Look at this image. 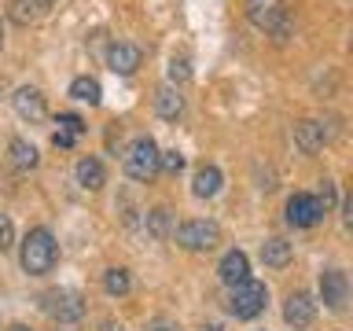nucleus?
Segmentation results:
<instances>
[{
    "mask_svg": "<svg viewBox=\"0 0 353 331\" xmlns=\"http://www.w3.org/2000/svg\"><path fill=\"white\" fill-rule=\"evenodd\" d=\"M129 287H132V280H129L125 269H107V272H103V291H107L110 298L129 294Z\"/></svg>",
    "mask_w": 353,
    "mask_h": 331,
    "instance_id": "obj_19",
    "label": "nucleus"
},
{
    "mask_svg": "<svg viewBox=\"0 0 353 331\" xmlns=\"http://www.w3.org/2000/svg\"><path fill=\"white\" fill-rule=\"evenodd\" d=\"M316 203H320V210H324V214H331V206H335V184H331V181H324V188H320V195H316Z\"/></svg>",
    "mask_w": 353,
    "mask_h": 331,
    "instance_id": "obj_24",
    "label": "nucleus"
},
{
    "mask_svg": "<svg viewBox=\"0 0 353 331\" xmlns=\"http://www.w3.org/2000/svg\"><path fill=\"white\" fill-rule=\"evenodd\" d=\"M11 162H15V170H33L37 166V148L33 143H26V140H11Z\"/></svg>",
    "mask_w": 353,
    "mask_h": 331,
    "instance_id": "obj_18",
    "label": "nucleus"
},
{
    "mask_svg": "<svg viewBox=\"0 0 353 331\" xmlns=\"http://www.w3.org/2000/svg\"><path fill=\"white\" fill-rule=\"evenodd\" d=\"M59 129L70 132V137H81V132H85V121L77 118V114H59Z\"/></svg>",
    "mask_w": 353,
    "mask_h": 331,
    "instance_id": "obj_23",
    "label": "nucleus"
},
{
    "mask_svg": "<svg viewBox=\"0 0 353 331\" xmlns=\"http://www.w3.org/2000/svg\"><path fill=\"white\" fill-rule=\"evenodd\" d=\"M203 331H221V328H217V324H206V328H203Z\"/></svg>",
    "mask_w": 353,
    "mask_h": 331,
    "instance_id": "obj_32",
    "label": "nucleus"
},
{
    "mask_svg": "<svg viewBox=\"0 0 353 331\" xmlns=\"http://www.w3.org/2000/svg\"><path fill=\"white\" fill-rule=\"evenodd\" d=\"M148 232H151L154 239H165V236H170V210H165V206H154L151 214H148Z\"/></svg>",
    "mask_w": 353,
    "mask_h": 331,
    "instance_id": "obj_21",
    "label": "nucleus"
},
{
    "mask_svg": "<svg viewBox=\"0 0 353 331\" xmlns=\"http://www.w3.org/2000/svg\"><path fill=\"white\" fill-rule=\"evenodd\" d=\"M11 243H15V228H11V221L0 214V250H8Z\"/></svg>",
    "mask_w": 353,
    "mask_h": 331,
    "instance_id": "obj_25",
    "label": "nucleus"
},
{
    "mask_svg": "<svg viewBox=\"0 0 353 331\" xmlns=\"http://www.w3.org/2000/svg\"><path fill=\"white\" fill-rule=\"evenodd\" d=\"M192 192L199 199H214L221 192V170H217V166H199L195 181H192Z\"/></svg>",
    "mask_w": 353,
    "mask_h": 331,
    "instance_id": "obj_14",
    "label": "nucleus"
},
{
    "mask_svg": "<svg viewBox=\"0 0 353 331\" xmlns=\"http://www.w3.org/2000/svg\"><path fill=\"white\" fill-rule=\"evenodd\" d=\"M313 317H316V302H313V294L294 291L291 298H287V305H283V320H287L291 328H309V324H313Z\"/></svg>",
    "mask_w": 353,
    "mask_h": 331,
    "instance_id": "obj_8",
    "label": "nucleus"
},
{
    "mask_svg": "<svg viewBox=\"0 0 353 331\" xmlns=\"http://www.w3.org/2000/svg\"><path fill=\"white\" fill-rule=\"evenodd\" d=\"M170 77H173V81H188V77H192V70H188V59H173V63H170Z\"/></svg>",
    "mask_w": 353,
    "mask_h": 331,
    "instance_id": "obj_26",
    "label": "nucleus"
},
{
    "mask_svg": "<svg viewBox=\"0 0 353 331\" xmlns=\"http://www.w3.org/2000/svg\"><path fill=\"white\" fill-rule=\"evenodd\" d=\"M44 309H48L59 324H74V320H81L85 302L74 291H52V294H44Z\"/></svg>",
    "mask_w": 353,
    "mask_h": 331,
    "instance_id": "obj_6",
    "label": "nucleus"
},
{
    "mask_svg": "<svg viewBox=\"0 0 353 331\" xmlns=\"http://www.w3.org/2000/svg\"><path fill=\"white\" fill-rule=\"evenodd\" d=\"M291 243L287 239H280V236H272V239H265L261 243V261L269 265V269H283L287 261H291Z\"/></svg>",
    "mask_w": 353,
    "mask_h": 331,
    "instance_id": "obj_15",
    "label": "nucleus"
},
{
    "mask_svg": "<svg viewBox=\"0 0 353 331\" xmlns=\"http://www.w3.org/2000/svg\"><path fill=\"white\" fill-rule=\"evenodd\" d=\"M103 331H125V328H121V324H114V320H107V324H103Z\"/></svg>",
    "mask_w": 353,
    "mask_h": 331,
    "instance_id": "obj_30",
    "label": "nucleus"
},
{
    "mask_svg": "<svg viewBox=\"0 0 353 331\" xmlns=\"http://www.w3.org/2000/svg\"><path fill=\"white\" fill-rule=\"evenodd\" d=\"M11 331H26V328H11Z\"/></svg>",
    "mask_w": 353,
    "mask_h": 331,
    "instance_id": "obj_33",
    "label": "nucleus"
},
{
    "mask_svg": "<svg viewBox=\"0 0 353 331\" xmlns=\"http://www.w3.org/2000/svg\"><path fill=\"white\" fill-rule=\"evenodd\" d=\"M70 96H74V99H85V103H92V107H96L103 92H99V81H96V77H74Z\"/></svg>",
    "mask_w": 353,
    "mask_h": 331,
    "instance_id": "obj_20",
    "label": "nucleus"
},
{
    "mask_svg": "<svg viewBox=\"0 0 353 331\" xmlns=\"http://www.w3.org/2000/svg\"><path fill=\"white\" fill-rule=\"evenodd\" d=\"M125 173L132 181H154V173H159V148H154L151 137L132 140V148L125 151Z\"/></svg>",
    "mask_w": 353,
    "mask_h": 331,
    "instance_id": "obj_4",
    "label": "nucleus"
},
{
    "mask_svg": "<svg viewBox=\"0 0 353 331\" xmlns=\"http://www.w3.org/2000/svg\"><path fill=\"white\" fill-rule=\"evenodd\" d=\"M148 331H181V324H173V320H154Z\"/></svg>",
    "mask_w": 353,
    "mask_h": 331,
    "instance_id": "obj_29",
    "label": "nucleus"
},
{
    "mask_svg": "<svg viewBox=\"0 0 353 331\" xmlns=\"http://www.w3.org/2000/svg\"><path fill=\"white\" fill-rule=\"evenodd\" d=\"M107 63H110V70L114 74H132L140 66V48H132V44H110V52H107Z\"/></svg>",
    "mask_w": 353,
    "mask_h": 331,
    "instance_id": "obj_11",
    "label": "nucleus"
},
{
    "mask_svg": "<svg viewBox=\"0 0 353 331\" xmlns=\"http://www.w3.org/2000/svg\"><path fill=\"white\" fill-rule=\"evenodd\" d=\"M55 239H52V232L48 228H33L26 239H22V269H26L30 276H44V272H52V265H55Z\"/></svg>",
    "mask_w": 353,
    "mask_h": 331,
    "instance_id": "obj_1",
    "label": "nucleus"
},
{
    "mask_svg": "<svg viewBox=\"0 0 353 331\" xmlns=\"http://www.w3.org/2000/svg\"><path fill=\"white\" fill-rule=\"evenodd\" d=\"M33 4H37V8H52L55 0H33Z\"/></svg>",
    "mask_w": 353,
    "mask_h": 331,
    "instance_id": "obj_31",
    "label": "nucleus"
},
{
    "mask_svg": "<svg viewBox=\"0 0 353 331\" xmlns=\"http://www.w3.org/2000/svg\"><path fill=\"white\" fill-rule=\"evenodd\" d=\"M294 143L305 154H316L320 148H324V126H320V121H298L294 126Z\"/></svg>",
    "mask_w": 353,
    "mask_h": 331,
    "instance_id": "obj_12",
    "label": "nucleus"
},
{
    "mask_svg": "<svg viewBox=\"0 0 353 331\" xmlns=\"http://www.w3.org/2000/svg\"><path fill=\"white\" fill-rule=\"evenodd\" d=\"M77 184L88 188V192H96V188L107 184V173H103V162L99 159H81L77 162Z\"/></svg>",
    "mask_w": 353,
    "mask_h": 331,
    "instance_id": "obj_16",
    "label": "nucleus"
},
{
    "mask_svg": "<svg viewBox=\"0 0 353 331\" xmlns=\"http://www.w3.org/2000/svg\"><path fill=\"white\" fill-rule=\"evenodd\" d=\"M346 291H350V283H346V272L342 269H327L324 276H320V298H324L327 309L346 305Z\"/></svg>",
    "mask_w": 353,
    "mask_h": 331,
    "instance_id": "obj_9",
    "label": "nucleus"
},
{
    "mask_svg": "<svg viewBox=\"0 0 353 331\" xmlns=\"http://www.w3.org/2000/svg\"><path fill=\"white\" fill-rule=\"evenodd\" d=\"M159 170H165V173H181V170H184V154H181V151H165V154H159Z\"/></svg>",
    "mask_w": 353,
    "mask_h": 331,
    "instance_id": "obj_22",
    "label": "nucleus"
},
{
    "mask_svg": "<svg viewBox=\"0 0 353 331\" xmlns=\"http://www.w3.org/2000/svg\"><path fill=\"white\" fill-rule=\"evenodd\" d=\"M11 19H15V22L33 19V11H26V0H11Z\"/></svg>",
    "mask_w": 353,
    "mask_h": 331,
    "instance_id": "obj_27",
    "label": "nucleus"
},
{
    "mask_svg": "<svg viewBox=\"0 0 353 331\" xmlns=\"http://www.w3.org/2000/svg\"><path fill=\"white\" fill-rule=\"evenodd\" d=\"M15 110H19V118L37 121V118H44V96L37 92V88H19L15 92Z\"/></svg>",
    "mask_w": 353,
    "mask_h": 331,
    "instance_id": "obj_13",
    "label": "nucleus"
},
{
    "mask_svg": "<svg viewBox=\"0 0 353 331\" xmlns=\"http://www.w3.org/2000/svg\"><path fill=\"white\" fill-rule=\"evenodd\" d=\"M247 19L265 33H276V37H287L291 26H287V4L283 0H247Z\"/></svg>",
    "mask_w": 353,
    "mask_h": 331,
    "instance_id": "obj_3",
    "label": "nucleus"
},
{
    "mask_svg": "<svg viewBox=\"0 0 353 331\" xmlns=\"http://www.w3.org/2000/svg\"><path fill=\"white\" fill-rule=\"evenodd\" d=\"M176 243H181L184 250H214L221 243V228L214 221H184V225L176 228Z\"/></svg>",
    "mask_w": 353,
    "mask_h": 331,
    "instance_id": "obj_5",
    "label": "nucleus"
},
{
    "mask_svg": "<svg viewBox=\"0 0 353 331\" xmlns=\"http://www.w3.org/2000/svg\"><path fill=\"white\" fill-rule=\"evenodd\" d=\"M74 140H77V137H70V132H63V129H55V137H52L55 148H74Z\"/></svg>",
    "mask_w": 353,
    "mask_h": 331,
    "instance_id": "obj_28",
    "label": "nucleus"
},
{
    "mask_svg": "<svg viewBox=\"0 0 353 331\" xmlns=\"http://www.w3.org/2000/svg\"><path fill=\"white\" fill-rule=\"evenodd\" d=\"M217 276H221V283H228V287L250 280V261H247V254H243V250H228L225 258H221V265H217Z\"/></svg>",
    "mask_w": 353,
    "mask_h": 331,
    "instance_id": "obj_10",
    "label": "nucleus"
},
{
    "mask_svg": "<svg viewBox=\"0 0 353 331\" xmlns=\"http://www.w3.org/2000/svg\"><path fill=\"white\" fill-rule=\"evenodd\" d=\"M154 107H159V114L162 118H181V110H184V99L173 92V88H159V96H154Z\"/></svg>",
    "mask_w": 353,
    "mask_h": 331,
    "instance_id": "obj_17",
    "label": "nucleus"
},
{
    "mask_svg": "<svg viewBox=\"0 0 353 331\" xmlns=\"http://www.w3.org/2000/svg\"><path fill=\"white\" fill-rule=\"evenodd\" d=\"M320 217H324V210H320L316 195H305V192L291 195V203H287V221H291L294 228H313Z\"/></svg>",
    "mask_w": 353,
    "mask_h": 331,
    "instance_id": "obj_7",
    "label": "nucleus"
},
{
    "mask_svg": "<svg viewBox=\"0 0 353 331\" xmlns=\"http://www.w3.org/2000/svg\"><path fill=\"white\" fill-rule=\"evenodd\" d=\"M265 305H269V291H265V283L243 280V283L232 287V298H228V313H232V317L254 320L258 313H265Z\"/></svg>",
    "mask_w": 353,
    "mask_h": 331,
    "instance_id": "obj_2",
    "label": "nucleus"
}]
</instances>
